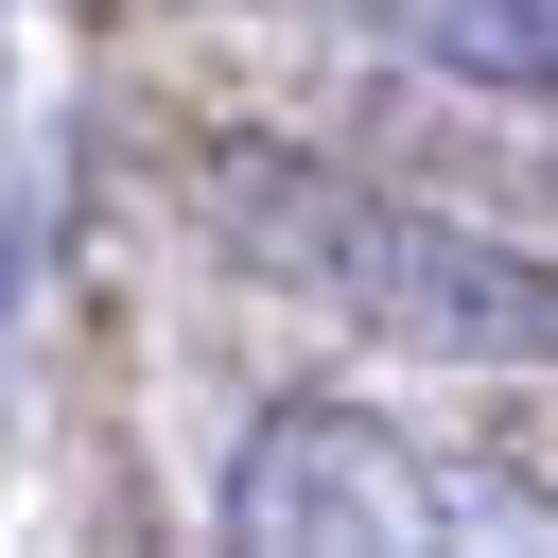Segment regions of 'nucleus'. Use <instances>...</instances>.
I'll return each mask as SVG.
<instances>
[{
  "label": "nucleus",
  "mask_w": 558,
  "mask_h": 558,
  "mask_svg": "<svg viewBox=\"0 0 558 558\" xmlns=\"http://www.w3.org/2000/svg\"><path fill=\"white\" fill-rule=\"evenodd\" d=\"M209 227L227 262L296 279L314 314L384 331V349H436V366H558V262L541 244H488L453 209H401V192H349L314 157H209Z\"/></svg>",
  "instance_id": "f257e3e1"
},
{
  "label": "nucleus",
  "mask_w": 558,
  "mask_h": 558,
  "mask_svg": "<svg viewBox=\"0 0 558 558\" xmlns=\"http://www.w3.org/2000/svg\"><path fill=\"white\" fill-rule=\"evenodd\" d=\"M418 70H453V87H523V105H558V0H366Z\"/></svg>",
  "instance_id": "7ed1b4c3"
},
{
  "label": "nucleus",
  "mask_w": 558,
  "mask_h": 558,
  "mask_svg": "<svg viewBox=\"0 0 558 558\" xmlns=\"http://www.w3.org/2000/svg\"><path fill=\"white\" fill-rule=\"evenodd\" d=\"M244 558H401V541H558L541 488H488V471H436L418 436H384L366 401H262L244 453H227V506H209Z\"/></svg>",
  "instance_id": "f03ea898"
}]
</instances>
